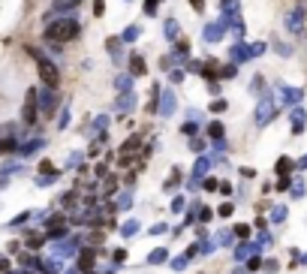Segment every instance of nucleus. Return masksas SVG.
Returning <instances> with one entry per match:
<instances>
[{
	"instance_id": "obj_8",
	"label": "nucleus",
	"mask_w": 307,
	"mask_h": 274,
	"mask_svg": "<svg viewBox=\"0 0 307 274\" xmlns=\"http://www.w3.org/2000/svg\"><path fill=\"white\" fill-rule=\"evenodd\" d=\"M220 37H223V27L217 24V21H211V24L205 27V39H208V42H214V39H220Z\"/></svg>"
},
{
	"instance_id": "obj_12",
	"label": "nucleus",
	"mask_w": 307,
	"mask_h": 274,
	"mask_svg": "<svg viewBox=\"0 0 307 274\" xmlns=\"http://www.w3.org/2000/svg\"><path fill=\"white\" fill-rule=\"evenodd\" d=\"M12 151H15V139H9V136L0 139V154H12Z\"/></svg>"
},
{
	"instance_id": "obj_2",
	"label": "nucleus",
	"mask_w": 307,
	"mask_h": 274,
	"mask_svg": "<svg viewBox=\"0 0 307 274\" xmlns=\"http://www.w3.org/2000/svg\"><path fill=\"white\" fill-rule=\"evenodd\" d=\"M36 70H40V78H42L45 88H58V84H61V70L48 58H42V55L36 58Z\"/></svg>"
},
{
	"instance_id": "obj_23",
	"label": "nucleus",
	"mask_w": 307,
	"mask_h": 274,
	"mask_svg": "<svg viewBox=\"0 0 307 274\" xmlns=\"http://www.w3.org/2000/svg\"><path fill=\"white\" fill-rule=\"evenodd\" d=\"M277 169H280V172H283V175H286V169H292V160H286V157H283V160H280V163H277Z\"/></svg>"
},
{
	"instance_id": "obj_17",
	"label": "nucleus",
	"mask_w": 307,
	"mask_h": 274,
	"mask_svg": "<svg viewBox=\"0 0 307 274\" xmlns=\"http://www.w3.org/2000/svg\"><path fill=\"white\" fill-rule=\"evenodd\" d=\"M130 81H133V76L126 73V76H123V78H118L115 84H118V88H123V91H130Z\"/></svg>"
},
{
	"instance_id": "obj_18",
	"label": "nucleus",
	"mask_w": 307,
	"mask_h": 274,
	"mask_svg": "<svg viewBox=\"0 0 307 274\" xmlns=\"http://www.w3.org/2000/svg\"><path fill=\"white\" fill-rule=\"evenodd\" d=\"M136 37H139V27H130V30H123V37H121V39H126V42H133Z\"/></svg>"
},
{
	"instance_id": "obj_11",
	"label": "nucleus",
	"mask_w": 307,
	"mask_h": 274,
	"mask_svg": "<svg viewBox=\"0 0 307 274\" xmlns=\"http://www.w3.org/2000/svg\"><path fill=\"white\" fill-rule=\"evenodd\" d=\"M166 39H178V21L175 19L166 21Z\"/></svg>"
},
{
	"instance_id": "obj_26",
	"label": "nucleus",
	"mask_w": 307,
	"mask_h": 274,
	"mask_svg": "<svg viewBox=\"0 0 307 274\" xmlns=\"http://www.w3.org/2000/svg\"><path fill=\"white\" fill-rule=\"evenodd\" d=\"M9 268V259H6V256H0V271H6Z\"/></svg>"
},
{
	"instance_id": "obj_4",
	"label": "nucleus",
	"mask_w": 307,
	"mask_h": 274,
	"mask_svg": "<svg viewBox=\"0 0 307 274\" xmlns=\"http://www.w3.org/2000/svg\"><path fill=\"white\" fill-rule=\"evenodd\" d=\"M36 117H40V102H36V91H27V99H24V109H21V121L27 127L36 124Z\"/></svg>"
},
{
	"instance_id": "obj_6",
	"label": "nucleus",
	"mask_w": 307,
	"mask_h": 274,
	"mask_svg": "<svg viewBox=\"0 0 307 274\" xmlns=\"http://www.w3.org/2000/svg\"><path fill=\"white\" fill-rule=\"evenodd\" d=\"M126 70H130V76H133V78L148 76V60H144V55L133 51V55H130V60H126Z\"/></svg>"
},
{
	"instance_id": "obj_13",
	"label": "nucleus",
	"mask_w": 307,
	"mask_h": 274,
	"mask_svg": "<svg viewBox=\"0 0 307 274\" xmlns=\"http://www.w3.org/2000/svg\"><path fill=\"white\" fill-rule=\"evenodd\" d=\"M235 73H238V66H235V63H226L223 70H220V78H235Z\"/></svg>"
},
{
	"instance_id": "obj_22",
	"label": "nucleus",
	"mask_w": 307,
	"mask_h": 274,
	"mask_svg": "<svg viewBox=\"0 0 307 274\" xmlns=\"http://www.w3.org/2000/svg\"><path fill=\"white\" fill-rule=\"evenodd\" d=\"M226 109V99H214L211 102V112H223Z\"/></svg>"
},
{
	"instance_id": "obj_1",
	"label": "nucleus",
	"mask_w": 307,
	"mask_h": 274,
	"mask_svg": "<svg viewBox=\"0 0 307 274\" xmlns=\"http://www.w3.org/2000/svg\"><path fill=\"white\" fill-rule=\"evenodd\" d=\"M79 33H82V24L76 19H54V21H48V27H45L42 37H45V42L66 45L72 39H79Z\"/></svg>"
},
{
	"instance_id": "obj_19",
	"label": "nucleus",
	"mask_w": 307,
	"mask_h": 274,
	"mask_svg": "<svg viewBox=\"0 0 307 274\" xmlns=\"http://www.w3.org/2000/svg\"><path fill=\"white\" fill-rule=\"evenodd\" d=\"M105 12V0H94V15L100 19V15Z\"/></svg>"
},
{
	"instance_id": "obj_9",
	"label": "nucleus",
	"mask_w": 307,
	"mask_h": 274,
	"mask_svg": "<svg viewBox=\"0 0 307 274\" xmlns=\"http://www.w3.org/2000/svg\"><path fill=\"white\" fill-rule=\"evenodd\" d=\"M90 265H94V250H82V256H79V268H90Z\"/></svg>"
},
{
	"instance_id": "obj_10",
	"label": "nucleus",
	"mask_w": 307,
	"mask_h": 274,
	"mask_svg": "<svg viewBox=\"0 0 307 274\" xmlns=\"http://www.w3.org/2000/svg\"><path fill=\"white\" fill-rule=\"evenodd\" d=\"M121 42H123L121 37H108V39H105V48L112 51V58H118V48H121Z\"/></svg>"
},
{
	"instance_id": "obj_16",
	"label": "nucleus",
	"mask_w": 307,
	"mask_h": 274,
	"mask_svg": "<svg viewBox=\"0 0 307 274\" xmlns=\"http://www.w3.org/2000/svg\"><path fill=\"white\" fill-rule=\"evenodd\" d=\"M163 99H166V102H163V112H172V109H175V97L166 91V97H163Z\"/></svg>"
},
{
	"instance_id": "obj_21",
	"label": "nucleus",
	"mask_w": 307,
	"mask_h": 274,
	"mask_svg": "<svg viewBox=\"0 0 307 274\" xmlns=\"http://www.w3.org/2000/svg\"><path fill=\"white\" fill-rule=\"evenodd\" d=\"M169 78H172L175 84H178V81H184V70H172V73H169Z\"/></svg>"
},
{
	"instance_id": "obj_25",
	"label": "nucleus",
	"mask_w": 307,
	"mask_h": 274,
	"mask_svg": "<svg viewBox=\"0 0 307 274\" xmlns=\"http://www.w3.org/2000/svg\"><path fill=\"white\" fill-rule=\"evenodd\" d=\"M40 172H45V175H51V172H54V166H51V163H42V166H40Z\"/></svg>"
},
{
	"instance_id": "obj_7",
	"label": "nucleus",
	"mask_w": 307,
	"mask_h": 274,
	"mask_svg": "<svg viewBox=\"0 0 307 274\" xmlns=\"http://www.w3.org/2000/svg\"><path fill=\"white\" fill-rule=\"evenodd\" d=\"M79 3H82V0H54V3H51V12H76L79 9Z\"/></svg>"
},
{
	"instance_id": "obj_14",
	"label": "nucleus",
	"mask_w": 307,
	"mask_h": 274,
	"mask_svg": "<svg viewBox=\"0 0 307 274\" xmlns=\"http://www.w3.org/2000/svg\"><path fill=\"white\" fill-rule=\"evenodd\" d=\"M232 58H235V60H247L250 55H247V48H244V45H235V48H232Z\"/></svg>"
},
{
	"instance_id": "obj_24",
	"label": "nucleus",
	"mask_w": 307,
	"mask_h": 274,
	"mask_svg": "<svg viewBox=\"0 0 307 274\" xmlns=\"http://www.w3.org/2000/svg\"><path fill=\"white\" fill-rule=\"evenodd\" d=\"M190 6H193V12H202L205 9V0H190Z\"/></svg>"
},
{
	"instance_id": "obj_3",
	"label": "nucleus",
	"mask_w": 307,
	"mask_h": 274,
	"mask_svg": "<svg viewBox=\"0 0 307 274\" xmlns=\"http://www.w3.org/2000/svg\"><path fill=\"white\" fill-rule=\"evenodd\" d=\"M139 151H142V136H130V139L121 145V157H118V163H121V166H133V160H136Z\"/></svg>"
},
{
	"instance_id": "obj_15",
	"label": "nucleus",
	"mask_w": 307,
	"mask_h": 274,
	"mask_svg": "<svg viewBox=\"0 0 307 274\" xmlns=\"http://www.w3.org/2000/svg\"><path fill=\"white\" fill-rule=\"evenodd\" d=\"M142 9H144V15H157V0H144Z\"/></svg>"
},
{
	"instance_id": "obj_20",
	"label": "nucleus",
	"mask_w": 307,
	"mask_h": 274,
	"mask_svg": "<svg viewBox=\"0 0 307 274\" xmlns=\"http://www.w3.org/2000/svg\"><path fill=\"white\" fill-rule=\"evenodd\" d=\"M208 133L214 136V139H220V136H223V127H220V124H211V127H208Z\"/></svg>"
},
{
	"instance_id": "obj_5",
	"label": "nucleus",
	"mask_w": 307,
	"mask_h": 274,
	"mask_svg": "<svg viewBox=\"0 0 307 274\" xmlns=\"http://www.w3.org/2000/svg\"><path fill=\"white\" fill-rule=\"evenodd\" d=\"M36 102H40V112H45V115L58 112V94H54V88H42L36 94Z\"/></svg>"
}]
</instances>
